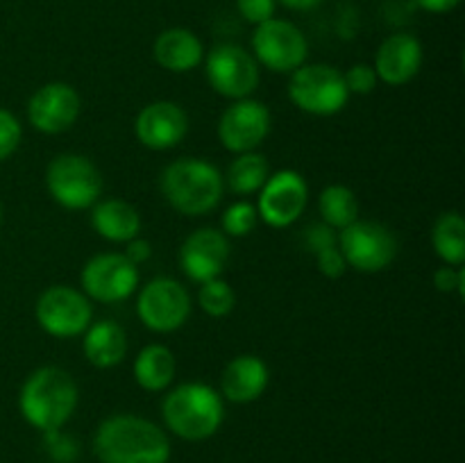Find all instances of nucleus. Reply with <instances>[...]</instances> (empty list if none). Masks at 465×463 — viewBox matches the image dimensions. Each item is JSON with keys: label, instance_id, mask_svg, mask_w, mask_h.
Wrapping results in <instances>:
<instances>
[{"label": "nucleus", "instance_id": "20e7f679", "mask_svg": "<svg viewBox=\"0 0 465 463\" xmlns=\"http://www.w3.org/2000/svg\"><path fill=\"white\" fill-rule=\"evenodd\" d=\"M162 416L168 429L184 440H207L221 429L225 418L223 395L203 381L175 386L163 398Z\"/></svg>", "mask_w": 465, "mask_h": 463}, {"label": "nucleus", "instance_id": "f3484780", "mask_svg": "<svg viewBox=\"0 0 465 463\" xmlns=\"http://www.w3.org/2000/svg\"><path fill=\"white\" fill-rule=\"evenodd\" d=\"M189 132V116L171 100L145 104L134 121V134L141 145L150 150H171L184 141Z\"/></svg>", "mask_w": 465, "mask_h": 463}, {"label": "nucleus", "instance_id": "c85d7f7f", "mask_svg": "<svg viewBox=\"0 0 465 463\" xmlns=\"http://www.w3.org/2000/svg\"><path fill=\"white\" fill-rule=\"evenodd\" d=\"M21 123L7 109H0V162L12 157L16 153L18 143H21Z\"/></svg>", "mask_w": 465, "mask_h": 463}, {"label": "nucleus", "instance_id": "4468645a", "mask_svg": "<svg viewBox=\"0 0 465 463\" xmlns=\"http://www.w3.org/2000/svg\"><path fill=\"white\" fill-rule=\"evenodd\" d=\"M271 132V112L252 98L234 100L218 121V139L230 153H254Z\"/></svg>", "mask_w": 465, "mask_h": 463}, {"label": "nucleus", "instance_id": "a878e982", "mask_svg": "<svg viewBox=\"0 0 465 463\" xmlns=\"http://www.w3.org/2000/svg\"><path fill=\"white\" fill-rule=\"evenodd\" d=\"M321 216L325 225L331 230H345L359 221V200L350 186L343 184H330L321 193Z\"/></svg>", "mask_w": 465, "mask_h": 463}, {"label": "nucleus", "instance_id": "cd10ccee", "mask_svg": "<svg viewBox=\"0 0 465 463\" xmlns=\"http://www.w3.org/2000/svg\"><path fill=\"white\" fill-rule=\"evenodd\" d=\"M259 222V213H257V207H254L252 202H248V200H239V202L230 204V207L223 212V218H221V225H223V234L230 239V236H248L250 232L257 227Z\"/></svg>", "mask_w": 465, "mask_h": 463}, {"label": "nucleus", "instance_id": "aec40b11", "mask_svg": "<svg viewBox=\"0 0 465 463\" xmlns=\"http://www.w3.org/2000/svg\"><path fill=\"white\" fill-rule=\"evenodd\" d=\"M154 62L171 73H189L204 59L203 41L186 27H168L154 39Z\"/></svg>", "mask_w": 465, "mask_h": 463}, {"label": "nucleus", "instance_id": "2eb2a0df", "mask_svg": "<svg viewBox=\"0 0 465 463\" xmlns=\"http://www.w3.org/2000/svg\"><path fill=\"white\" fill-rule=\"evenodd\" d=\"M80 94L66 82H48L35 91L27 103V118L32 127L44 134H62L75 125L80 116Z\"/></svg>", "mask_w": 465, "mask_h": 463}, {"label": "nucleus", "instance_id": "f8f14e48", "mask_svg": "<svg viewBox=\"0 0 465 463\" xmlns=\"http://www.w3.org/2000/svg\"><path fill=\"white\" fill-rule=\"evenodd\" d=\"M80 284L82 293L89 300H95V302H123L139 286V268L125 254H95L82 268Z\"/></svg>", "mask_w": 465, "mask_h": 463}, {"label": "nucleus", "instance_id": "dca6fc26", "mask_svg": "<svg viewBox=\"0 0 465 463\" xmlns=\"http://www.w3.org/2000/svg\"><path fill=\"white\" fill-rule=\"evenodd\" d=\"M230 259V241L221 230L203 227L184 239L180 248V266L191 281L204 284L221 277Z\"/></svg>", "mask_w": 465, "mask_h": 463}, {"label": "nucleus", "instance_id": "2f4dec72", "mask_svg": "<svg viewBox=\"0 0 465 463\" xmlns=\"http://www.w3.org/2000/svg\"><path fill=\"white\" fill-rule=\"evenodd\" d=\"M316 263H318V271H321L325 277H330V280H339V277H343L345 271H348V263H345V257L341 254L339 245L318 252Z\"/></svg>", "mask_w": 465, "mask_h": 463}, {"label": "nucleus", "instance_id": "5701e85b", "mask_svg": "<svg viewBox=\"0 0 465 463\" xmlns=\"http://www.w3.org/2000/svg\"><path fill=\"white\" fill-rule=\"evenodd\" d=\"M134 379L148 393H162L175 379V354L166 348V345H145L139 352V357L134 359Z\"/></svg>", "mask_w": 465, "mask_h": 463}, {"label": "nucleus", "instance_id": "9d476101", "mask_svg": "<svg viewBox=\"0 0 465 463\" xmlns=\"http://www.w3.org/2000/svg\"><path fill=\"white\" fill-rule=\"evenodd\" d=\"M136 313L150 331L171 334L189 320L191 295L180 281L171 277H157L139 291Z\"/></svg>", "mask_w": 465, "mask_h": 463}, {"label": "nucleus", "instance_id": "b1692460", "mask_svg": "<svg viewBox=\"0 0 465 463\" xmlns=\"http://www.w3.org/2000/svg\"><path fill=\"white\" fill-rule=\"evenodd\" d=\"M431 245L448 266H463L465 261V221L459 212L440 213L431 230Z\"/></svg>", "mask_w": 465, "mask_h": 463}, {"label": "nucleus", "instance_id": "39448f33", "mask_svg": "<svg viewBox=\"0 0 465 463\" xmlns=\"http://www.w3.org/2000/svg\"><path fill=\"white\" fill-rule=\"evenodd\" d=\"M45 186L54 202L71 212H82L98 202L103 193V175L84 154H57L45 171Z\"/></svg>", "mask_w": 465, "mask_h": 463}, {"label": "nucleus", "instance_id": "e433bc0d", "mask_svg": "<svg viewBox=\"0 0 465 463\" xmlns=\"http://www.w3.org/2000/svg\"><path fill=\"white\" fill-rule=\"evenodd\" d=\"M277 3H282L289 9H295V12H309V9L318 7L322 0H277Z\"/></svg>", "mask_w": 465, "mask_h": 463}, {"label": "nucleus", "instance_id": "1a4fd4ad", "mask_svg": "<svg viewBox=\"0 0 465 463\" xmlns=\"http://www.w3.org/2000/svg\"><path fill=\"white\" fill-rule=\"evenodd\" d=\"M91 300L73 286H50L36 300V322L54 339H73L91 325Z\"/></svg>", "mask_w": 465, "mask_h": 463}, {"label": "nucleus", "instance_id": "423d86ee", "mask_svg": "<svg viewBox=\"0 0 465 463\" xmlns=\"http://www.w3.org/2000/svg\"><path fill=\"white\" fill-rule=\"evenodd\" d=\"M289 98L313 116H334L348 104L350 91L339 68L330 64H302L291 73Z\"/></svg>", "mask_w": 465, "mask_h": 463}, {"label": "nucleus", "instance_id": "393cba45", "mask_svg": "<svg viewBox=\"0 0 465 463\" xmlns=\"http://www.w3.org/2000/svg\"><path fill=\"white\" fill-rule=\"evenodd\" d=\"M268 177H271V166H268L266 157L259 153H243L230 163L223 182L230 186L232 193L252 195L262 191Z\"/></svg>", "mask_w": 465, "mask_h": 463}, {"label": "nucleus", "instance_id": "f03ea898", "mask_svg": "<svg viewBox=\"0 0 465 463\" xmlns=\"http://www.w3.org/2000/svg\"><path fill=\"white\" fill-rule=\"evenodd\" d=\"M23 418L44 434L59 431L77 407V384L66 370L44 366L32 372L18 395Z\"/></svg>", "mask_w": 465, "mask_h": 463}, {"label": "nucleus", "instance_id": "7ed1b4c3", "mask_svg": "<svg viewBox=\"0 0 465 463\" xmlns=\"http://www.w3.org/2000/svg\"><path fill=\"white\" fill-rule=\"evenodd\" d=\"M162 193L175 212L184 216H204L218 207L225 191L221 171L198 157H180L162 172Z\"/></svg>", "mask_w": 465, "mask_h": 463}, {"label": "nucleus", "instance_id": "f704fd0d", "mask_svg": "<svg viewBox=\"0 0 465 463\" xmlns=\"http://www.w3.org/2000/svg\"><path fill=\"white\" fill-rule=\"evenodd\" d=\"M123 254H125V257L130 259L136 268H139L141 263H145L150 257H153V243L145 239H141V236H134L132 241H127V248Z\"/></svg>", "mask_w": 465, "mask_h": 463}, {"label": "nucleus", "instance_id": "72a5a7b5", "mask_svg": "<svg viewBox=\"0 0 465 463\" xmlns=\"http://www.w3.org/2000/svg\"><path fill=\"white\" fill-rule=\"evenodd\" d=\"M307 245L313 254H318L322 250L339 245V236H336V230H331L325 222L322 225H312L307 232Z\"/></svg>", "mask_w": 465, "mask_h": 463}, {"label": "nucleus", "instance_id": "c9c22d12", "mask_svg": "<svg viewBox=\"0 0 465 463\" xmlns=\"http://www.w3.org/2000/svg\"><path fill=\"white\" fill-rule=\"evenodd\" d=\"M422 12H430V14H448L457 7L461 0H413Z\"/></svg>", "mask_w": 465, "mask_h": 463}, {"label": "nucleus", "instance_id": "a211bd4d", "mask_svg": "<svg viewBox=\"0 0 465 463\" xmlns=\"http://www.w3.org/2000/svg\"><path fill=\"white\" fill-rule=\"evenodd\" d=\"M422 66L420 41L407 32H398L384 39L375 57L377 80L391 86H402L418 75Z\"/></svg>", "mask_w": 465, "mask_h": 463}, {"label": "nucleus", "instance_id": "f257e3e1", "mask_svg": "<svg viewBox=\"0 0 465 463\" xmlns=\"http://www.w3.org/2000/svg\"><path fill=\"white\" fill-rule=\"evenodd\" d=\"M94 452L100 463H168L171 440L154 422L134 413H118L100 422Z\"/></svg>", "mask_w": 465, "mask_h": 463}, {"label": "nucleus", "instance_id": "c756f323", "mask_svg": "<svg viewBox=\"0 0 465 463\" xmlns=\"http://www.w3.org/2000/svg\"><path fill=\"white\" fill-rule=\"evenodd\" d=\"M343 77L350 94L366 95L371 94V91H375L377 86V73L375 68L368 66V64H354L348 73H343Z\"/></svg>", "mask_w": 465, "mask_h": 463}, {"label": "nucleus", "instance_id": "4c0bfd02", "mask_svg": "<svg viewBox=\"0 0 465 463\" xmlns=\"http://www.w3.org/2000/svg\"><path fill=\"white\" fill-rule=\"evenodd\" d=\"M0 216H3V212H0Z\"/></svg>", "mask_w": 465, "mask_h": 463}, {"label": "nucleus", "instance_id": "6e6552de", "mask_svg": "<svg viewBox=\"0 0 465 463\" xmlns=\"http://www.w3.org/2000/svg\"><path fill=\"white\" fill-rule=\"evenodd\" d=\"M252 50L257 64L272 73H293L307 62L309 44L295 23L284 18H268L252 34Z\"/></svg>", "mask_w": 465, "mask_h": 463}, {"label": "nucleus", "instance_id": "4be33fe9", "mask_svg": "<svg viewBox=\"0 0 465 463\" xmlns=\"http://www.w3.org/2000/svg\"><path fill=\"white\" fill-rule=\"evenodd\" d=\"M84 357L95 368H114L125 359L127 354V336L118 322L98 320L91 322L84 331L82 340Z\"/></svg>", "mask_w": 465, "mask_h": 463}, {"label": "nucleus", "instance_id": "0eeeda50", "mask_svg": "<svg viewBox=\"0 0 465 463\" xmlns=\"http://www.w3.org/2000/svg\"><path fill=\"white\" fill-rule=\"evenodd\" d=\"M339 250L348 268L359 272H380L393 263L398 241L393 232L377 221H354L339 234Z\"/></svg>", "mask_w": 465, "mask_h": 463}, {"label": "nucleus", "instance_id": "473e14b6", "mask_svg": "<svg viewBox=\"0 0 465 463\" xmlns=\"http://www.w3.org/2000/svg\"><path fill=\"white\" fill-rule=\"evenodd\" d=\"M463 281H465V272L461 266H440L439 271L434 272V286L440 291V293H459L463 295Z\"/></svg>", "mask_w": 465, "mask_h": 463}, {"label": "nucleus", "instance_id": "6ab92c4d", "mask_svg": "<svg viewBox=\"0 0 465 463\" xmlns=\"http://www.w3.org/2000/svg\"><path fill=\"white\" fill-rule=\"evenodd\" d=\"M271 372L257 354H239L221 375V395L234 404L254 402L266 390Z\"/></svg>", "mask_w": 465, "mask_h": 463}, {"label": "nucleus", "instance_id": "7c9ffc66", "mask_svg": "<svg viewBox=\"0 0 465 463\" xmlns=\"http://www.w3.org/2000/svg\"><path fill=\"white\" fill-rule=\"evenodd\" d=\"M277 0H236V9L241 16L252 25H262L268 18L275 16Z\"/></svg>", "mask_w": 465, "mask_h": 463}, {"label": "nucleus", "instance_id": "412c9836", "mask_svg": "<svg viewBox=\"0 0 465 463\" xmlns=\"http://www.w3.org/2000/svg\"><path fill=\"white\" fill-rule=\"evenodd\" d=\"M91 225L103 239L112 243H127L141 232V213L134 204L125 200H103L94 204Z\"/></svg>", "mask_w": 465, "mask_h": 463}, {"label": "nucleus", "instance_id": "bb28decb", "mask_svg": "<svg viewBox=\"0 0 465 463\" xmlns=\"http://www.w3.org/2000/svg\"><path fill=\"white\" fill-rule=\"evenodd\" d=\"M198 304L207 316L225 318L227 313H232L236 304L234 289L225 280H221V277L204 281V284H200L198 291Z\"/></svg>", "mask_w": 465, "mask_h": 463}, {"label": "nucleus", "instance_id": "9b49d317", "mask_svg": "<svg viewBox=\"0 0 465 463\" xmlns=\"http://www.w3.org/2000/svg\"><path fill=\"white\" fill-rule=\"evenodd\" d=\"M207 80L216 94L230 100H243L259 86V64L254 54L236 44H221L204 59Z\"/></svg>", "mask_w": 465, "mask_h": 463}, {"label": "nucleus", "instance_id": "ddd939ff", "mask_svg": "<svg viewBox=\"0 0 465 463\" xmlns=\"http://www.w3.org/2000/svg\"><path fill=\"white\" fill-rule=\"evenodd\" d=\"M309 200V186L298 171H277L266 180V184L259 191L257 213L259 221L268 227H289L302 216Z\"/></svg>", "mask_w": 465, "mask_h": 463}]
</instances>
